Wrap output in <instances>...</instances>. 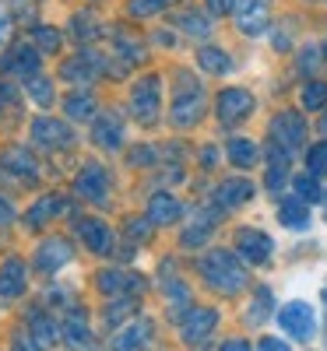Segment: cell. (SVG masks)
Listing matches in <instances>:
<instances>
[{
  "label": "cell",
  "instance_id": "6da1fadb",
  "mask_svg": "<svg viewBox=\"0 0 327 351\" xmlns=\"http://www.w3.org/2000/svg\"><path fill=\"white\" fill-rule=\"evenodd\" d=\"M204 274H207V281H212V285H218V288H225V291H236V288L243 285V271L236 267L232 256L222 253V250L204 260Z\"/></svg>",
  "mask_w": 327,
  "mask_h": 351
},
{
  "label": "cell",
  "instance_id": "7a4b0ae2",
  "mask_svg": "<svg viewBox=\"0 0 327 351\" xmlns=\"http://www.w3.org/2000/svg\"><path fill=\"white\" fill-rule=\"evenodd\" d=\"M278 324H282V330H289L292 337H300V341H310L313 330H317L313 309H310L306 302H289V306H282Z\"/></svg>",
  "mask_w": 327,
  "mask_h": 351
},
{
  "label": "cell",
  "instance_id": "3957f363",
  "mask_svg": "<svg viewBox=\"0 0 327 351\" xmlns=\"http://www.w3.org/2000/svg\"><path fill=\"white\" fill-rule=\"evenodd\" d=\"M197 116H201V88L194 81H180V99L172 106V123L190 127Z\"/></svg>",
  "mask_w": 327,
  "mask_h": 351
},
{
  "label": "cell",
  "instance_id": "277c9868",
  "mask_svg": "<svg viewBox=\"0 0 327 351\" xmlns=\"http://www.w3.org/2000/svg\"><path fill=\"white\" fill-rule=\"evenodd\" d=\"M250 109H253V99H250V92H243V88H229V92H222V99H218L222 123H240L243 116H250Z\"/></svg>",
  "mask_w": 327,
  "mask_h": 351
},
{
  "label": "cell",
  "instance_id": "5b68a950",
  "mask_svg": "<svg viewBox=\"0 0 327 351\" xmlns=\"http://www.w3.org/2000/svg\"><path fill=\"white\" fill-rule=\"evenodd\" d=\"M236 246H240V253L247 260H253V263L271 256V239H267L264 232H253V228H243L240 236H236Z\"/></svg>",
  "mask_w": 327,
  "mask_h": 351
},
{
  "label": "cell",
  "instance_id": "8992f818",
  "mask_svg": "<svg viewBox=\"0 0 327 351\" xmlns=\"http://www.w3.org/2000/svg\"><path fill=\"white\" fill-rule=\"evenodd\" d=\"M236 18H240L243 32L257 36L264 28V21H267V4H264V0H240V4H236Z\"/></svg>",
  "mask_w": 327,
  "mask_h": 351
},
{
  "label": "cell",
  "instance_id": "52a82bcc",
  "mask_svg": "<svg viewBox=\"0 0 327 351\" xmlns=\"http://www.w3.org/2000/svg\"><path fill=\"white\" fill-rule=\"evenodd\" d=\"M155 109H159V81L148 77L134 95V112H137V120L148 123V120H155Z\"/></svg>",
  "mask_w": 327,
  "mask_h": 351
},
{
  "label": "cell",
  "instance_id": "ba28073f",
  "mask_svg": "<svg viewBox=\"0 0 327 351\" xmlns=\"http://www.w3.org/2000/svg\"><path fill=\"white\" fill-rule=\"evenodd\" d=\"M271 130H275V137H278V141H285L289 148H295V144L303 141V134H306V123H303L295 112H282L278 120H275V127H271Z\"/></svg>",
  "mask_w": 327,
  "mask_h": 351
},
{
  "label": "cell",
  "instance_id": "9c48e42d",
  "mask_svg": "<svg viewBox=\"0 0 327 351\" xmlns=\"http://www.w3.org/2000/svg\"><path fill=\"white\" fill-rule=\"evenodd\" d=\"M102 190H106V172H102L99 165H88V169L81 172V180H78V193H81V197L88 193V197L99 200Z\"/></svg>",
  "mask_w": 327,
  "mask_h": 351
},
{
  "label": "cell",
  "instance_id": "30bf717a",
  "mask_svg": "<svg viewBox=\"0 0 327 351\" xmlns=\"http://www.w3.org/2000/svg\"><path fill=\"white\" fill-rule=\"evenodd\" d=\"M148 218H152V221H176V218H180V204H176L169 193H155L152 208H148Z\"/></svg>",
  "mask_w": 327,
  "mask_h": 351
},
{
  "label": "cell",
  "instance_id": "8fae6325",
  "mask_svg": "<svg viewBox=\"0 0 327 351\" xmlns=\"http://www.w3.org/2000/svg\"><path fill=\"white\" fill-rule=\"evenodd\" d=\"M197 64H201L204 71H212V74H225V71L232 67V60H229L222 49H215V46L201 49V53H197Z\"/></svg>",
  "mask_w": 327,
  "mask_h": 351
},
{
  "label": "cell",
  "instance_id": "7c38bea8",
  "mask_svg": "<svg viewBox=\"0 0 327 351\" xmlns=\"http://www.w3.org/2000/svg\"><path fill=\"white\" fill-rule=\"evenodd\" d=\"M278 215H282V225H289V228H306L310 225V215L303 208V200H285Z\"/></svg>",
  "mask_w": 327,
  "mask_h": 351
},
{
  "label": "cell",
  "instance_id": "4fadbf2b",
  "mask_svg": "<svg viewBox=\"0 0 327 351\" xmlns=\"http://www.w3.org/2000/svg\"><path fill=\"white\" fill-rule=\"evenodd\" d=\"M229 158L240 165V169H250V165L257 162V148H253L250 141H240V137H236V141H229Z\"/></svg>",
  "mask_w": 327,
  "mask_h": 351
},
{
  "label": "cell",
  "instance_id": "5bb4252c",
  "mask_svg": "<svg viewBox=\"0 0 327 351\" xmlns=\"http://www.w3.org/2000/svg\"><path fill=\"white\" fill-rule=\"evenodd\" d=\"M81 236L92 243L95 253H106V250H109V232H106L102 221H84V225H81Z\"/></svg>",
  "mask_w": 327,
  "mask_h": 351
},
{
  "label": "cell",
  "instance_id": "9a60e30c",
  "mask_svg": "<svg viewBox=\"0 0 327 351\" xmlns=\"http://www.w3.org/2000/svg\"><path fill=\"white\" fill-rule=\"evenodd\" d=\"M36 137L39 141H46V144H67L71 141V134L60 127V123H49V120H36Z\"/></svg>",
  "mask_w": 327,
  "mask_h": 351
},
{
  "label": "cell",
  "instance_id": "2e32d148",
  "mask_svg": "<svg viewBox=\"0 0 327 351\" xmlns=\"http://www.w3.org/2000/svg\"><path fill=\"white\" fill-rule=\"evenodd\" d=\"M21 263L18 260H11L8 267H4V278H0V291H4V295H18L21 291Z\"/></svg>",
  "mask_w": 327,
  "mask_h": 351
},
{
  "label": "cell",
  "instance_id": "e0dca14e",
  "mask_svg": "<svg viewBox=\"0 0 327 351\" xmlns=\"http://www.w3.org/2000/svg\"><path fill=\"white\" fill-rule=\"evenodd\" d=\"M36 53H28V49H21L18 56H8V60H4V71H21L25 77H28V71H36Z\"/></svg>",
  "mask_w": 327,
  "mask_h": 351
},
{
  "label": "cell",
  "instance_id": "ac0fdd59",
  "mask_svg": "<svg viewBox=\"0 0 327 351\" xmlns=\"http://www.w3.org/2000/svg\"><path fill=\"white\" fill-rule=\"evenodd\" d=\"M303 106H306V109H320V106H327V84H320V81L306 84V88H303Z\"/></svg>",
  "mask_w": 327,
  "mask_h": 351
},
{
  "label": "cell",
  "instance_id": "d6986e66",
  "mask_svg": "<svg viewBox=\"0 0 327 351\" xmlns=\"http://www.w3.org/2000/svg\"><path fill=\"white\" fill-rule=\"evenodd\" d=\"M67 256H71V250L64 243H46V250L39 253V263L43 267H53V263H64Z\"/></svg>",
  "mask_w": 327,
  "mask_h": 351
},
{
  "label": "cell",
  "instance_id": "ffe728a7",
  "mask_svg": "<svg viewBox=\"0 0 327 351\" xmlns=\"http://www.w3.org/2000/svg\"><path fill=\"white\" fill-rule=\"evenodd\" d=\"M212 324H215V313H204V309H201V313L190 319V327H187V341H194V337H204Z\"/></svg>",
  "mask_w": 327,
  "mask_h": 351
},
{
  "label": "cell",
  "instance_id": "44dd1931",
  "mask_svg": "<svg viewBox=\"0 0 327 351\" xmlns=\"http://www.w3.org/2000/svg\"><path fill=\"white\" fill-rule=\"evenodd\" d=\"M250 193H253L250 183H225V186H222V204H240V200H247Z\"/></svg>",
  "mask_w": 327,
  "mask_h": 351
},
{
  "label": "cell",
  "instance_id": "7402d4cb",
  "mask_svg": "<svg viewBox=\"0 0 327 351\" xmlns=\"http://www.w3.org/2000/svg\"><path fill=\"white\" fill-rule=\"evenodd\" d=\"M295 190H300V200H320L324 197L313 176H300V180H295Z\"/></svg>",
  "mask_w": 327,
  "mask_h": 351
},
{
  "label": "cell",
  "instance_id": "603a6c76",
  "mask_svg": "<svg viewBox=\"0 0 327 351\" xmlns=\"http://www.w3.org/2000/svg\"><path fill=\"white\" fill-rule=\"evenodd\" d=\"M25 84H28V92L36 95L39 106H49V81L46 77H25Z\"/></svg>",
  "mask_w": 327,
  "mask_h": 351
},
{
  "label": "cell",
  "instance_id": "cb8c5ba5",
  "mask_svg": "<svg viewBox=\"0 0 327 351\" xmlns=\"http://www.w3.org/2000/svg\"><path fill=\"white\" fill-rule=\"evenodd\" d=\"M99 141L102 144H120V123H116L113 116H106V120L99 123Z\"/></svg>",
  "mask_w": 327,
  "mask_h": 351
},
{
  "label": "cell",
  "instance_id": "d4e9b609",
  "mask_svg": "<svg viewBox=\"0 0 327 351\" xmlns=\"http://www.w3.org/2000/svg\"><path fill=\"white\" fill-rule=\"evenodd\" d=\"M310 172H327V144L310 148Z\"/></svg>",
  "mask_w": 327,
  "mask_h": 351
},
{
  "label": "cell",
  "instance_id": "484cf974",
  "mask_svg": "<svg viewBox=\"0 0 327 351\" xmlns=\"http://www.w3.org/2000/svg\"><path fill=\"white\" fill-rule=\"evenodd\" d=\"M36 43L43 49H56V46H60V36H56L53 28H36Z\"/></svg>",
  "mask_w": 327,
  "mask_h": 351
},
{
  "label": "cell",
  "instance_id": "4316f807",
  "mask_svg": "<svg viewBox=\"0 0 327 351\" xmlns=\"http://www.w3.org/2000/svg\"><path fill=\"white\" fill-rule=\"evenodd\" d=\"M92 106H95L92 99H81L78 95V99H71V116H92Z\"/></svg>",
  "mask_w": 327,
  "mask_h": 351
},
{
  "label": "cell",
  "instance_id": "83f0119b",
  "mask_svg": "<svg viewBox=\"0 0 327 351\" xmlns=\"http://www.w3.org/2000/svg\"><path fill=\"white\" fill-rule=\"evenodd\" d=\"M162 4H166V0H134L131 11H134V14H148V11H155V8H162Z\"/></svg>",
  "mask_w": 327,
  "mask_h": 351
},
{
  "label": "cell",
  "instance_id": "f1b7e54d",
  "mask_svg": "<svg viewBox=\"0 0 327 351\" xmlns=\"http://www.w3.org/2000/svg\"><path fill=\"white\" fill-rule=\"evenodd\" d=\"M183 28H187V32H207V21H201V18L187 14V18H183Z\"/></svg>",
  "mask_w": 327,
  "mask_h": 351
},
{
  "label": "cell",
  "instance_id": "f546056e",
  "mask_svg": "<svg viewBox=\"0 0 327 351\" xmlns=\"http://www.w3.org/2000/svg\"><path fill=\"white\" fill-rule=\"evenodd\" d=\"M260 351H289V348H285L282 341H275V337H264V341H260Z\"/></svg>",
  "mask_w": 327,
  "mask_h": 351
},
{
  "label": "cell",
  "instance_id": "4dcf8cb0",
  "mask_svg": "<svg viewBox=\"0 0 327 351\" xmlns=\"http://www.w3.org/2000/svg\"><path fill=\"white\" fill-rule=\"evenodd\" d=\"M232 4H236V0H212V11L215 14H225V11H232Z\"/></svg>",
  "mask_w": 327,
  "mask_h": 351
},
{
  "label": "cell",
  "instance_id": "1f68e13d",
  "mask_svg": "<svg viewBox=\"0 0 327 351\" xmlns=\"http://www.w3.org/2000/svg\"><path fill=\"white\" fill-rule=\"evenodd\" d=\"M222 351H250V348H247V344H243V341H229V344H225V348H222Z\"/></svg>",
  "mask_w": 327,
  "mask_h": 351
},
{
  "label": "cell",
  "instance_id": "d6a6232c",
  "mask_svg": "<svg viewBox=\"0 0 327 351\" xmlns=\"http://www.w3.org/2000/svg\"><path fill=\"white\" fill-rule=\"evenodd\" d=\"M313 64H317V53H306V56H303V67L313 71Z\"/></svg>",
  "mask_w": 327,
  "mask_h": 351
},
{
  "label": "cell",
  "instance_id": "836d02e7",
  "mask_svg": "<svg viewBox=\"0 0 327 351\" xmlns=\"http://www.w3.org/2000/svg\"><path fill=\"white\" fill-rule=\"evenodd\" d=\"M11 218V208H8V204H0V221H8Z\"/></svg>",
  "mask_w": 327,
  "mask_h": 351
},
{
  "label": "cell",
  "instance_id": "e575fe53",
  "mask_svg": "<svg viewBox=\"0 0 327 351\" xmlns=\"http://www.w3.org/2000/svg\"><path fill=\"white\" fill-rule=\"evenodd\" d=\"M324 130H327V120H324Z\"/></svg>",
  "mask_w": 327,
  "mask_h": 351
}]
</instances>
